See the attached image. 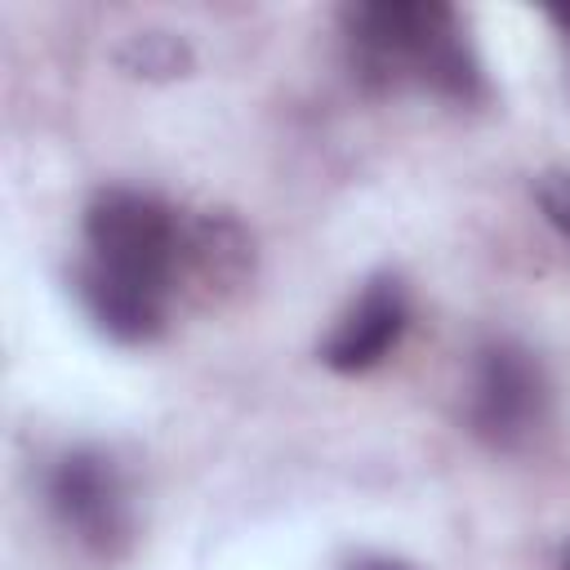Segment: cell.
Instances as JSON below:
<instances>
[{"instance_id": "cell-3", "label": "cell", "mask_w": 570, "mask_h": 570, "mask_svg": "<svg viewBox=\"0 0 570 570\" xmlns=\"http://www.w3.org/2000/svg\"><path fill=\"white\" fill-rule=\"evenodd\" d=\"M49 508L94 557H120L134 543V499L120 463L94 445L67 450L49 468Z\"/></svg>"}, {"instance_id": "cell-10", "label": "cell", "mask_w": 570, "mask_h": 570, "mask_svg": "<svg viewBox=\"0 0 570 570\" xmlns=\"http://www.w3.org/2000/svg\"><path fill=\"white\" fill-rule=\"evenodd\" d=\"M343 570H414V566L401 561V557H387V552H361V557H352Z\"/></svg>"}, {"instance_id": "cell-8", "label": "cell", "mask_w": 570, "mask_h": 570, "mask_svg": "<svg viewBox=\"0 0 570 570\" xmlns=\"http://www.w3.org/2000/svg\"><path fill=\"white\" fill-rule=\"evenodd\" d=\"M116 58L125 71L151 76V80H169V76H183L191 67V49L174 31H138L125 40V49Z\"/></svg>"}, {"instance_id": "cell-6", "label": "cell", "mask_w": 570, "mask_h": 570, "mask_svg": "<svg viewBox=\"0 0 570 570\" xmlns=\"http://www.w3.org/2000/svg\"><path fill=\"white\" fill-rule=\"evenodd\" d=\"M76 298L85 316L116 343H151L165 330V303H169L165 289L116 276L89 258L76 267Z\"/></svg>"}, {"instance_id": "cell-5", "label": "cell", "mask_w": 570, "mask_h": 570, "mask_svg": "<svg viewBox=\"0 0 570 570\" xmlns=\"http://www.w3.org/2000/svg\"><path fill=\"white\" fill-rule=\"evenodd\" d=\"M410 325V298L401 276L379 272L365 281V289L356 294V303L338 316L334 334L321 347V361L338 374H365L379 361H387V352L401 343Z\"/></svg>"}, {"instance_id": "cell-2", "label": "cell", "mask_w": 570, "mask_h": 570, "mask_svg": "<svg viewBox=\"0 0 570 570\" xmlns=\"http://www.w3.org/2000/svg\"><path fill=\"white\" fill-rule=\"evenodd\" d=\"M89 263L174 294L183 258V218L134 187H102L85 209Z\"/></svg>"}, {"instance_id": "cell-7", "label": "cell", "mask_w": 570, "mask_h": 570, "mask_svg": "<svg viewBox=\"0 0 570 570\" xmlns=\"http://www.w3.org/2000/svg\"><path fill=\"white\" fill-rule=\"evenodd\" d=\"M254 272V240L240 218L209 209L200 218H183V258L178 281L187 276L205 298H223L240 289Z\"/></svg>"}, {"instance_id": "cell-1", "label": "cell", "mask_w": 570, "mask_h": 570, "mask_svg": "<svg viewBox=\"0 0 570 570\" xmlns=\"http://www.w3.org/2000/svg\"><path fill=\"white\" fill-rule=\"evenodd\" d=\"M361 80L396 89L419 85L459 102L481 94V67L459 36V18L436 0H379L343 13Z\"/></svg>"}, {"instance_id": "cell-12", "label": "cell", "mask_w": 570, "mask_h": 570, "mask_svg": "<svg viewBox=\"0 0 570 570\" xmlns=\"http://www.w3.org/2000/svg\"><path fill=\"white\" fill-rule=\"evenodd\" d=\"M561 570H570V543H566V552H561Z\"/></svg>"}, {"instance_id": "cell-11", "label": "cell", "mask_w": 570, "mask_h": 570, "mask_svg": "<svg viewBox=\"0 0 570 570\" xmlns=\"http://www.w3.org/2000/svg\"><path fill=\"white\" fill-rule=\"evenodd\" d=\"M552 22H557V27H566V31H570V9H552Z\"/></svg>"}, {"instance_id": "cell-9", "label": "cell", "mask_w": 570, "mask_h": 570, "mask_svg": "<svg viewBox=\"0 0 570 570\" xmlns=\"http://www.w3.org/2000/svg\"><path fill=\"white\" fill-rule=\"evenodd\" d=\"M534 200H539L543 218H548L561 236H570V174H566V169H548V174H539V183H534Z\"/></svg>"}, {"instance_id": "cell-4", "label": "cell", "mask_w": 570, "mask_h": 570, "mask_svg": "<svg viewBox=\"0 0 570 570\" xmlns=\"http://www.w3.org/2000/svg\"><path fill=\"white\" fill-rule=\"evenodd\" d=\"M548 419V374L539 356L517 338H490L476 352L468 423L499 450L525 445Z\"/></svg>"}]
</instances>
